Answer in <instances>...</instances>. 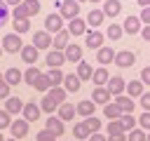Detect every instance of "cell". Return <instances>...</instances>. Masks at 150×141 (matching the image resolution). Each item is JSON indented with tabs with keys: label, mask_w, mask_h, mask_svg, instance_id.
<instances>
[{
	"label": "cell",
	"mask_w": 150,
	"mask_h": 141,
	"mask_svg": "<svg viewBox=\"0 0 150 141\" xmlns=\"http://www.w3.org/2000/svg\"><path fill=\"white\" fill-rule=\"evenodd\" d=\"M45 61H47V66H49V68H61V66H63V61H66V54H63V52H59V49H54V52H49V54H47V59H45Z\"/></svg>",
	"instance_id": "12"
},
{
	"label": "cell",
	"mask_w": 150,
	"mask_h": 141,
	"mask_svg": "<svg viewBox=\"0 0 150 141\" xmlns=\"http://www.w3.org/2000/svg\"><path fill=\"white\" fill-rule=\"evenodd\" d=\"M127 141H148V134L143 129H131L129 136H127Z\"/></svg>",
	"instance_id": "42"
},
{
	"label": "cell",
	"mask_w": 150,
	"mask_h": 141,
	"mask_svg": "<svg viewBox=\"0 0 150 141\" xmlns=\"http://www.w3.org/2000/svg\"><path fill=\"white\" fill-rule=\"evenodd\" d=\"M0 80H2V75H0Z\"/></svg>",
	"instance_id": "63"
},
{
	"label": "cell",
	"mask_w": 150,
	"mask_h": 141,
	"mask_svg": "<svg viewBox=\"0 0 150 141\" xmlns=\"http://www.w3.org/2000/svg\"><path fill=\"white\" fill-rule=\"evenodd\" d=\"M14 28H16V35H23L30 31V21L28 19H14Z\"/></svg>",
	"instance_id": "37"
},
{
	"label": "cell",
	"mask_w": 150,
	"mask_h": 141,
	"mask_svg": "<svg viewBox=\"0 0 150 141\" xmlns=\"http://www.w3.org/2000/svg\"><path fill=\"white\" fill-rule=\"evenodd\" d=\"M73 118H75V106H73V103H61V106H59V120L68 122V120H73Z\"/></svg>",
	"instance_id": "26"
},
{
	"label": "cell",
	"mask_w": 150,
	"mask_h": 141,
	"mask_svg": "<svg viewBox=\"0 0 150 141\" xmlns=\"http://www.w3.org/2000/svg\"><path fill=\"white\" fill-rule=\"evenodd\" d=\"M75 2H87V0H75Z\"/></svg>",
	"instance_id": "59"
},
{
	"label": "cell",
	"mask_w": 150,
	"mask_h": 141,
	"mask_svg": "<svg viewBox=\"0 0 150 141\" xmlns=\"http://www.w3.org/2000/svg\"><path fill=\"white\" fill-rule=\"evenodd\" d=\"M47 78H49V82H52V87H59V85H63V73H61V68H49V73H47Z\"/></svg>",
	"instance_id": "33"
},
{
	"label": "cell",
	"mask_w": 150,
	"mask_h": 141,
	"mask_svg": "<svg viewBox=\"0 0 150 141\" xmlns=\"http://www.w3.org/2000/svg\"><path fill=\"white\" fill-rule=\"evenodd\" d=\"M89 2H94V5H96V2H103V0H89Z\"/></svg>",
	"instance_id": "57"
},
{
	"label": "cell",
	"mask_w": 150,
	"mask_h": 141,
	"mask_svg": "<svg viewBox=\"0 0 150 141\" xmlns=\"http://www.w3.org/2000/svg\"><path fill=\"white\" fill-rule=\"evenodd\" d=\"M77 12H80V2L75 0H61V16L63 19H77Z\"/></svg>",
	"instance_id": "2"
},
{
	"label": "cell",
	"mask_w": 150,
	"mask_h": 141,
	"mask_svg": "<svg viewBox=\"0 0 150 141\" xmlns=\"http://www.w3.org/2000/svg\"><path fill=\"white\" fill-rule=\"evenodd\" d=\"M94 108H96V103H94L91 99H84V101H80V103L75 106V113H80V115L89 118V115H94Z\"/></svg>",
	"instance_id": "19"
},
{
	"label": "cell",
	"mask_w": 150,
	"mask_h": 141,
	"mask_svg": "<svg viewBox=\"0 0 150 141\" xmlns=\"http://www.w3.org/2000/svg\"><path fill=\"white\" fill-rule=\"evenodd\" d=\"M141 82H143V85H150V66H145V68L141 70Z\"/></svg>",
	"instance_id": "49"
},
{
	"label": "cell",
	"mask_w": 150,
	"mask_h": 141,
	"mask_svg": "<svg viewBox=\"0 0 150 141\" xmlns=\"http://www.w3.org/2000/svg\"><path fill=\"white\" fill-rule=\"evenodd\" d=\"M108 141H127V134H112L108 136Z\"/></svg>",
	"instance_id": "52"
},
{
	"label": "cell",
	"mask_w": 150,
	"mask_h": 141,
	"mask_svg": "<svg viewBox=\"0 0 150 141\" xmlns=\"http://www.w3.org/2000/svg\"><path fill=\"white\" fill-rule=\"evenodd\" d=\"M122 33H124V31H122V26H120V24H110V26H108V31H105V35H108L110 40H120V38H122Z\"/></svg>",
	"instance_id": "38"
},
{
	"label": "cell",
	"mask_w": 150,
	"mask_h": 141,
	"mask_svg": "<svg viewBox=\"0 0 150 141\" xmlns=\"http://www.w3.org/2000/svg\"><path fill=\"white\" fill-rule=\"evenodd\" d=\"M9 125H12V120H9V113H7V110H0V132H2V129H7Z\"/></svg>",
	"instance_id": "47"
},
{
	"label": "cell",
	"mask_w": 150,
	"mask_h": 141,
	"mask_svg": "<svg viewBox=\"0 0 150 141\" xmlns=\"http://www.w3.org/2000/svg\"><path fill=\"white\" fill-rule=\"evenodd\" d=\"M138 19H141V21H145V24L150 26V7H143V9H141V16H138Z\"/></svg>",
	"instance_id": "51"
},
{
	"label": "cell",
	"mask_w": 150,
	"mask_h": 141,
	"mask_svg": "<svg viewBox=\"0 0 150 141\" xmlns=\"http://www.w3.org/2000/svg\"><path fill=\"white\" fill-rule=\"evenodd\" d=\"M23 0H5V5H12V7H16V5H21Z\"/></svg>",
	"instance_id": "55"
},
{
	"label": "cell",
	"mask_w": 150,
	"mask_h": 141,
	"mask_svg": "<svg viewBox=\"0 0 150 141\" xmlns=\"http://www.w3.org/2000/svg\"><path fill=\"white\" fill-rule=\"evenodd\" d=\"M138 5L141 7H150V0H138Z\"/></svg>",
	"instance_id": "56"
},
{
	"label": "cell",
	"mask_w": 150,
	"mask_h": 141,
	"mask_svg": "<svg viewBox=\"0 0 150 141\" xmlns=\"http://www.w3.org/2000/svg\"><path fill=\"white\" fill-rule=\"evenodd\" d=\"M21 47H23V42H21V38H19L16 33H7V35L2 38V49H5V52L16 54V52H21Z\"/></svg>",
	"instance_id": "1"
},
{
	"label": "cell",
	"mask_w": 150,
	"mask_h": 141,
	"mask_svg": "<svg viewBox=\"0 0 150 141\" xmlns=\"http://www.w3.org/2000/svg\"><path fill=\"white\" fill-rule=\"evenodd\" d=\"M38 78H40V70H38L35 66H30V68H28V70L23 73V80H26V82H28L30 87L35 85V80H38Z\"/></svg>",
	"instance_id": "40"
},
{
	"label": "cell",
	"mask_w": 150,
	"mask_h": 141,
	"mask_svg": "<svg viewBox=\"0 0 150 141\" xmlns=\"http://www.w3.org/2000/svg\"><path fill=\"white\" fill-rule=\"evenodd\" d=\"M68 40H70V33L63 28V31H59V33L52 38V47H56V49L61 52V49H66V47H68Z\"/></svg>",
	"instance_id": "9"
},
{
	"label": "cell",
	"mask_w": 150,
	"mask_h": 141,
	"mask_svg": "<svg viewBox=\"0 0 150 141\" xmlns=\"http://www.w3.org/2000/svg\"><path fill=\"white\" fill-rule=\"evenodd\" d=\"M127 96H131V99H141V94H143V82L141 80H131V82H127Z\"/></svg>",
	"instance_id": "22"
},
{
	"label": "cell",
	"mask_w": 150,
	"mask_h": 141,
	"mask_svg": "<svg viewBox=\"0 0 150 141\" xmlns=\"http://www.w3.org/2000/svg\"><path fill=\"white\" fill-rule=\"evenodd\" d=\"M91 101L105 106V103H110V92H108L105 87H94V92H91Z\"/></svg>",
	"instance_id": "13"
},
{
	"label": "cell",
	"mask_w": 150,
	"mask_h": 141,
	"mask_svg": "<svg viewBox=\"0 0 150 141\" xmlns=\"http://www.w3.org/2000/svg\"><path fill=\"white\" fill-rule=\"evenodd\" d=\"M112 134H127V132L122 129L120 120H110V122H108V136H112Z\"/></svg>",
	"instance_id": "41"
},
{
	"label": "cell",
	"mask_w": 150,
	"mask_h": 141,
	"mask_svg": "<svg viewBox=\"0 0 150 141\" xmlns=\"http://www.w3.org/2000/svg\"><path fill=\"white\" fill-rule=\"evenodd\" d=\"M38 92H47L49 87H52V82H49V78H47V73H40V78L35 80V85H33Z\"/></svg>",
	"instance_id": "35"
},
{
	"label": "cell",
	"mask_w": 150,
	"mask_h": 141,
	"mask_svg": "<svg viewBox=\"0 0 150 141\" xmlns=\"http://www.w3.org/2000/svg\"><path fill=\"white\" fill-rule=\"evenodd\" d=\"M21 5H23V9H26V14H28V16H33V14H38V12H40V2H38V0H23Z\"/></svg>",
	"instance_id": "39"
},
{
	"label": "cell",
	"mask_w": 150,
	"mask_h": 141,
	"mask_svg": "<svg viewBox=\"0 0 150 141\" xmlns=\"http://www.w3.org/2000/svg\"><path fill=\"white\" fill-rule=\"evenodd\" d=\"M45 31L47 33H59V31H63V16L61 14H49L47 19H45Z\"/></svg>",
	"instance_id": "3"
},
{
	"label": "cell",
	"mask_w": 150,
	"mask_h": 141,
	"mask_svg": "<svg viewBox=\"0 0 150 141\" xmlns=\"http://www.w3.org/2000/svg\"><path fill=\"white\" fill-rule=\"evenodd\" d=\"M47 129H49L52 134H56V136H61V134L66 132V127H63V120H59V118H54V115L47 120Z\"/></svg>",
	"instance_id": "27"
},
{
	"label": "cell",
	"mask_w": 150,
	"mask_h": 141,
	"mask_svg": "<svg viewBox=\"0 0 150 141\" xmlns=\"http://www.w3.org/2000/svg\"><path fill=\"white\" fill-rule=\"evenodd\" d=\"M63 54H66V61H73V63H80L82 61V47H77V45H70L68 42V47L63 49Z\"/></svg>",
	"instance_id": "10"
},
{
	"label": "cell",
	"mask_w": 150,
	"mask_h": 141,
	"mask_svg": "<svg viewBox=\"0 0 150 141\" xmlns=\"http://www.w3.org/2000/svg\"><path fill=\"white\" fill-rule=\"evenodd\" d=\"M9 129H12V136H14V139H23V136L28 134V120L19 118V120H14V122L9 125Z\"/></svg>",
	"instance_id": "7"
},
{
	"label": "cell",
	"mask_w": 150,
	"mask_h": 141,
	"mask_svg": "<svg viewBox=\"0 0 150 141\" xmlns=\"http://www.w3.org/2000/svg\"><path fill=\"white\" fill-rule=\"evenodd\" d=\"M122 31H124V33H129V35L141 33V19H138V16H127V21H124Z\"/></svg>",
	"instance_id": "15"
},
{
	"label": "cell",
	"mask_w": 150,
	"mask_h": 141,
	"mask_svg": "<svg viewBox=\"0 0 150 141\" xmlns=\"http://www.w3.org/2000/svg\"><path fill=\"white\" fill-rule=\"evenodd\" d=\"M7 16H9V9H7V5H5V0H0V28L7 24Z\"/></svg>",
	"instance_id": "46"
},
{
	"label": "cell",
	"mask_w": 150,
	"mask_h": 141,
	"mask_svg": "<svg viewBox=\"0 0 150 141\" xmlns=\"http://www.w3.org/2000/svg\"><path fill=\"white\" fill-rule=\"evenodd\" d=\"M87 47L101 49V47H103V33H98V31H87Z\"/></svg>",
	"instance_id": "16"
},
{
	"label": "cell",
	"mask_w": 150,
	"mask_h": 141,
	"mask_svg": "<svg viewBox=\"0 0 150 141\" xmlns=\"http://www.w3.org/2000/svg\"><path fill=\"white\" fill-rule=\"evenodd\" d=\"M141 35H143V40H150V26L141 28Z\"/></svg>",
	"instance_id": "53"
},
{
	"label": "cell",
	"mask_w": 150,
	"mask_h": 141,
	"mask_svg": "<svg viewBox=\"0 0 150 141\" xmlns=\"http://www.w3.org/2000/svg\"><path fill=\"white\" fill-rule=\"evenodd\" d=\"M0 141H5V139H2V132H0Z\"/></svg>",
	"instance_id": "60"
},
{
	"label": "cell",
	"mask_w": 150,
	"mask_h": 141,
	"mask_svg": "<svg viewBox=\"0 0 150 141\" xmlns=\"http://www.w3.org/2000/svg\"><path fill=\"white\" fill-rule=\"evenodd\" d=\"M35 141H56V134H52L49 129H42V132H38Z\"/></svg>",
	"instance_id": "44"
},
{
	"label": "cell",
	"mask_w": 150,
	"mask_h": 141,
	"mask_svg": "<svg viewBox=\"0 0 150 141\" xmlns=\"http://www.w3.org/2000/svg\"><path fill=\"white\" fill-rule=\"evenodd\" d=\"M89 141H108V139H105V136H101V134L96 132V134H91V136H89Z\"/></svg>",
	"instance_id": "54"
},
{
	"label": "cell",
	"mask_w": 150,
	"mask_h": 141,
	"mask_svg": "<svg viewBox=\"0 0 150 141\" xmlns=\"http://www.w3.org/2000/svg\"><path fill=\"white\" fill-rule=\"evenodd\" d=\"M38 47H33V45H23L21 47V59L26 61V63H35L38 61Z\"/></svg>",
	"instance_id": "18"
},
{
	"label": "cell",
	"mask_w": 150,
	"mask_h": 141,
	"mask_svg": "<svg viewBox=\"0 0 150 141\" xmlns=\"http://www.w3.org/2000/svg\"><path fill=\"white\" fill-rule=\"evenodd\" d=\"M136 122H138V120L134 118V113H122V115H120V125H122L124 132H131Z\"/></svg>",
	"instance_id": "30"
},
{
	"label": "cell",
	"mask_w": 150,
	"mask_h": 141,
	"mask_svg": "<svg viewBox=\"0 0 150 141\" xmlns=\"http://www.w3.org/2000/svg\"><path fill=\"white\" fill-rule=\"evenodd\" d=\"M7 103H5V110L12 115V113H21L23 110V103H21V99L19 96H9V99H5Z\"/></svg>",
	"instance_id": "25"
},
{
	"label": "cell",
	"mask_w": 150,
	"mask_h": 141,
	"mask_svg": "<svg viewBox=\"0 0 150 141\" xmlns=\"http://www.w3.org/2000/svg\"><path fill=\"white\" fill-rule=\"evenodd\" d=\"M0 99H9V85L5 82V78L0 80Z\"/></svg>",
	"instance_id": "48"
},
{
	"label": "cell",
	"mask_w": 150,
	"mask_h": 141,
	"mask_svg": "<svg viewBox=\"0 0 150 141\" xmlns=\"http://www.w3.org/2000/svg\"><path fill=\"white\" fill-rule=\"evenodd\" d=\"M120 12H122V2H120V0H105V2H103V14L117 16Z\"/></svg>",
	"instance_id": "23"
},
{
	"label": "cell",
	"mask_w": 150,
	"mask_h": 141,
	"mask_svg": "<svg viewBox=\"0 0 150 141\" xmlns=\"http://www.w3.org/2000/svg\"><path fill=\"white\" fill-rule=\"evenodd\" d=\"M0 54H2V47H0Z\"/></svg>",
	"instance_id": "62"
},
{
	"label": "cell",
	"mask_w": 150,
	"mask_h": 141,
	"mask_svg": "<svg viewBox=\"0 0 150 141\" xmlns=\"http://www.w3.org/2000/svg\"><path fill=\"white\" fill-rule=\"evenodd\" d=\"M103 113H105V118L108 120H120V115H122V110H120V106L112 101V103H105L103 106Z\"/></svg>",
	"instance_id": "29"
},
{
	"label": "cell",
	"mask_w": 150,
	"mask_h": 141,
	"mask_svg": "<svg viewBox=\"0 0 150 141\" xmlns=\"http://www.w3.org/2000/svg\"><path fill=\"white\" fill-rule=\"evenodd\" d=\"M91 80H94V85L96 87H103L108 80H110V75H108V70H105V66H101V68H96L94 73H91Z\"/></svg>",
	"instance_id": "21"
},
{
	"label": "cell",
	"mask_w": 150,
	"mask_h": 141,
	"mask_svg": "<svg viewBox=\"0 0 150 141\" xmlns=\"http://www.w3.org/2000/svg\"><path fill=\"white\" fill-rule=\"evenodd\" d=\"M105 89L110 92V96H120V94H124V89H127V82H124L120 75H115V78H110V80L105 82Z\"/></svg>",
	"instance_id": "4"
},
{
	"label": "cell",
	"mask_w": 150,
	"mask_h": 141,
	"mask_svg": "<svg viewBox=\"0 0 150 141\" xmlns=\"http://www.w3.org/2000/svg\"><path fill=\"white\" fill-rule=\"evenodd\" d=\"M134 61H136V54H134V52H129V49H122V52H117V54H115V63H117L120 68H131V66H134Z\"/></svg>",
	"instance_id": "5"
},
{
	"label": "cell",
	"mask_w": 150,
	"mask_h": 141,
	"mask_svg": "<svg viewBox=\"0 0 150 141\" xmlns=\"http://www.w3.org/2000/svg\"><path fill=\"white\" fill-rule=\"evenodd\" d=\"M91 73H94V68H91L87 61H80V63H77V78H80V80H91Z\"/></svg>",
	"instance_id": "32"
},
{
	"label": "cell",
	"mask_w": 150,
	"mask_h": 141,
	"mask_svg": "<svg viewBox=\"0 0 150 141\" xmlns=\"http://www.w3.org/2000/svg\"><path fill=\"white\" fill-rule=\"evenodd\" d=\"M141 106L150 113V94H148V92H143V94H141Z\"/></svg>",
	"instance_id": "50"
},
{
	"label": "cell",
	"mask_w": 150,
	"mask_h": 141,
	"mask_svg": "<svg viewBox=\"0 0 150 141\" xmlns=\"http://www.w3.org/2000/svg\"><path fill=\"white\" fill-rule=\"evenodd\" d=\"M96 59H98L101 66L112 63V61H115V52H112V47H101V49H96Z\"/></svg>",
	"instance_id": "11"
},
{
	"label": "cell",
	"mask_w": 150,
	"mask_h": 141,
	"mask_svg": "<svg viewBox=\"0 0 150 141\" xmlns=\"http://www.w3.org/2000/svg\"><path fill=\"white\" fill-rule=\"evenodd\" d=\"M33 47H38V49L52 47V33H47V31H38V33H33Z\"/></svg>",
	"instance_id": "6"
},
{
	"label": "cell",
	"mask_w": 150,
	"mask_h": 141,
	"mask_svg": "<svg viewBox=\"0 0 150 141\" xmlns=\"http://www.w3.org/2000/svg\"><path fill=\"white\" fill-rule=\"evenodd\" d=\"M84 122L89 125V129H91V134H96V132L101 129V120H98L96 115H89V118H84Z\"/></svg>",
	"instance_id": "43"
},
{
	"label": "cell",
	"mask_w": 150,
	"mask_h": 141,
	"mask_svg": "<svg viewBox=\"0 0 150 141\" xmlns=\"http://www.w3.org/2000/svg\"><path fill=\"white\" fill-rule=\"evenodd\" d=\"M70 35H82V33H87V21L84 19H70V24H68V28H66Z\"/></svg>",
	"instance_id": "8"
},
{
	"label": "cell",
	"mask_w": 150,
	"mask_h": 141,
	"mask_svg": "<svg viewBox=\"0 0 150 141\" xmlns=\"http://www.w3.org/2000/svg\"><path fill=\"white\" fill-rule=\"evenodd\" d=\"M138 125H141V129H143V132H150V113H148V110L138 118Z\"/></svg>",
	"instance_id": "45"
},
{
	"label": "cell",
	"mask_w": 150,
	"mask_h": 141,
	"mask_svg": "<svg viewBox=\"0 0 150 141\" xmlns=\"http://www.w3.org/2000/svg\"><path fill=\"white\" fill-rule=\"evenodd\" d=\"M47 94H49V96H52V99H54V101H56L59 106H61V103L66 101V89H63V87H52V89H49Z\"/></svg>",
	"instance_id": "36"
},
{
	"label": "cell",
	"mask_w": 150,
	"mask_h": 141,
	"mask_svg": "<svg viewBox=\"0 0 150 141\" xmlns=\"http://www.w3.org/2000/svg\"><path fill=\"white\" fill-rule=\"evenodd\" d=\"M56 106H59V103H56L49 94H45V99L40 101V110H45V113H54V110H56Z\"/></svg>",
	"instance_id": "34"
},
{
	"label": "cell",
	"mask_w": 150,
	"mask_h": 141,
	"mask_svg": "<svg viewBox=\"0 0 150 141\" xmlns=\"http://www.w3.org/2000/svg\"><path fill=\"white\" fill-rule=\"evenodd\" d=\"M23 120H28V122H33V120H38L40 118V106L35 103V101H30V103H23Z\"/></svg>",
	"instance_id": "14"
},
{
	"label": "cell",
	"mask_w": 150,
	"mask_h": 141,
	"mask_svg": "<svg viewBox=\"0 0 150 141\" xmlns=\"http://www.w3.org/2000/svg\"><path fill=\"white\" fill-rule=\"evenodd\" d=\"M148 141H150V132H148Z\"/></svg>",
	"instance_id": "61"
},
{
	"label": "cell",
	"mask_w": 150,
	"mask_h": 141,
	"mask_svg": "<svg viewBox=\"0 0 150 141\" xmlns=\"http://www.w3.org/2000/svg\"><path fill=\"white\" fill-rule=\"evenodd\" d=\"M115 103L120 106V110L122 113H134V99L131 96H127V94H120V96H115Z\"/></svg>",
	"instance_id": "17"
},
{
	"label": "cell",
	"mask_w": 150,
	"mask_h": 141,
	"mask_svg": "<svg viewBox=\"0 0 150 141\" xmlns=\"http://www.w3.org/2000/svg\"><path fill=\"white\" fill-rule=\"evenodd\" d=\"M2 78H5V82L12 87V85H19V82L23 80V73H21L19 68H7V73H5Z\"/></svg>",
	"instance_id": "20"
},
{
	"label": "cell",
	"mask_w": 150,
	"mask_h": 141,
	"mask_svg": "<svg viewBox=\"0 0 150 141\" xmlns=\"http://www.w3.org/2000/svg\"><path fill=\"white\" fill-rule=\"evenodd\" d=\"M73 136H75V139H89V136H91L89 125H87V122H77L75 129H73Z\"/></svg>",
	"instance_id": "31"
},
{
	"label": "cell",
	"mask_w": 150,
	"mask_h": 141,
	"mask_svg": "<svg viewBox=\"0 0 150 141\" xmlns=\"http://www.w3.org/2000/svg\"><path fill=\"white\" fill-rule=\"evenodd\" d=\"M103 9H91L89 14H87V26H91V28H96V26H101L103 24Z\"/></svg>",
	"instance_id": "24"
},
{
	"label": "cell",
	"mask_w": 150,
	"mask_h": 141,
	"mask_svg": "<svg viewBox=\"0 0 150 141\" xmlns=\"http://www.w3.org/2000/svg\"><path fill=\"white\" fill-rule=\"evenodd\" d=\"M80 82H82V80H80L75 73H73V75H66V78H63V85H66L63 89H66V92H77V89H80Z\"/></svg>",
	"instance_id": "28"
},
{
	"label": "cell",
	"mask_w": 150,
	"mask_h": 141,
	"mask_svg": "<svg viewBox=\"0 0 150 141\" xmlns=\"http://www.w3.org/2000/svg\"><path fill=\"white\" fill-rule=\"evenodd\" d=\"M5 141H19V139H14V136H12V139H5Z\"/></svg>",
	"instance_id": "58"
}]
</instances>
